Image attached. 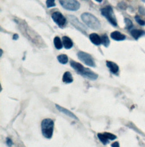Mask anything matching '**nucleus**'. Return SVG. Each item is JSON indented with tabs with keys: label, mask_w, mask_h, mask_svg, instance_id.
Returning <instances> with one entry per match:
<instances>
[{
	"label": "nucleus",
	"mask_w": 145,
	"mask_h": 147,
	"mask_svg": "<svg viewBox=\"0 0 145 147\" xmlns=\"http://www.w3.org/2000/svg\"><path fill=\"white\" fill-rule=\"evenodd\" d=\"M70 65L72 68L79 74L83 77L89 78L91 80H95L98 77V75L91 71L89 68H85L82 64L74 61H70Z\"/></svg>",
	"instance_id": "obj_1"
},
{
	"label": "nucleus",
	"mask_w": 145,
	"mask_h": 147,
	"mask_svg": "<svg viewBox=\"0 0 145 147\" xmlns=\"http://www.w3.org/2000/svg\"><path fill=\"white\" fill-rule=\"evenodd\" d=\"M81 18L82 21L89 27L94 30H97L100 28V23L94 16L89 13H85L81 15Z\"/></svg>",
	"instance_id": "obj_2"
},
{
	"label": "nucleus",
	"mask_w": 145,
	"mask_h": 147,
	"mask_svg": "<svg viewBox=\"0 0 145 147\" xmlns=\"http://www.w3.org/2000/svg\"><path fill=\"white\" fill-rule=\"evenodd\" d=\"M42 132L43 136L47 139H50L53 134L54 122L50 119H44L42 124Z\"/></svg>",
	"instance_id": "obj_3"
},
{
	"label": "nucleus",
	"mask_w": 145,
	"mask_h": 147,
	"mask_svg": "<svg viewBox=\"0 0 145 147\" xmlns=\"http://www.w3.org/2000/svg\"><path fill=\"white\" fill-rule=\"evenodd\" d=\"M101 14L105 17L113 26H116L117 25L116 17L114 15V13L111 6H107L106 7L101 9Z\"/></svg>",
	"instance_id": "obj_4"
},
{
	"label": "nucleus",
	"mask_w": 145,
	"mask_h": 147,
	"mask_svg": "<svg viewBox=\"0 0 145 147\" xmlns=\"http://www.w3.org/2000/svg\"><path fill=\"white\" fill-rule=\"evenodd\" d=\"M61 6L66 10L76 11L80 7V3L76 0H59Z\"/></svg>",
	"instance_id": "obj_5"
},
{
	"label": "nucleus",
	"mask_w": 145,
	"mask_h": 147,
	"mask_svg": "<svg viewBox=\"0 0 145 147\" xmlns=\"http://www.w3.org/2000/svg\"><path fill=\"white\" fill-rule=\"evenodd\" d=\"M77 55L79 59L81 61H82L83 63H85L86 65L92 67H95V64L94 61V59H93L92 56L89 54L84 52L80 51L78 53Z\"/></svg>",
	"instance_id": "obj_6"
},
{
	"label": "nucleus",
	"mask_w": 145,
	"mask_h": 147,
	"mask_svg": "<svg viewBox=\"0 0 145 147\" xmlns=\"http://www.w3.org/2000/svg\"><path fill=\"white\" fill-rule=\"evenodd\" d=\"M52 18L53 21L60 27H64L66 23V18L61 13L58 11L53 13L52 15Z\"/></svg>",
	"instance_id": "obj_7"
},
{
	"label": "nucleus",
	"mask_w": 145,
	"mask_h": 147,
	"mask_svg": "<svg viewBox=\"0 0 145 147\" xmlns=\"http://www.w3.org/2000/svg\"><path fill=\"white\" fill-rule=\"evenodd\" d=\"M97 137L100 141L104 145L108 143L109 140H113L116 139L117 136L111 133L104 132V133H99L97 134Z\"/></svg>",
	"instance_id": "obj_8"
},
{
	"label": "nucleus",
	"mask_w": 145,
	"mask_h": 147,
	"mask_svg": "<svg viewBox=\"0 0 145 147\" xmlns=\"http://www.w3.org/2000/svg\"><path fill=\"white\" fill-rule=\"evenodd\" d=\"M69 21L72 25H74L77 28H78L84 34L86 33L87 29L86 28L85 26L83 25V24H82L75 17L73 16H69Z\"/></svg>",
	"instance_id": "obj_9"
},
{
	"label": "nucleus",
	"mask_w": 145,
	"mask_h": 147,
	"mask_svg": "<svg viewBox=\"0 0 145 147\" xmlns=\"http://www.w3.org/2000/svg\"><path fill=\"white\" fill-rule=\"evenodd\" d=\"M56 109H57L59 111H60V112H61V113L65 114L67 116H68V117L72 118V119H76V120H78V118L77 117V116H76L75 114H74L72 112H71L70 111L67 110L66 109L64 108V107H61V106H59V105H57V104L56 105Z\"/></svg>",
	"instance_id": "obj_10"
},
{
	"label": "nucleus",
	"mask_w": 145,
	"mask_h": 147,
	"mask_svg": "<svg viewBox=\"0 0 145 147\" xmlns=\"http://www.w3.org/2000/svg\"><path fill=\"white\" fill-rule=\"evenodd\" d=\"M107 67L113 74H117L119 71V66L115 63L110 61H107L106 63Z\"/></svg>",
	"instance_id": "obj_11"
},
{
	"label": "nucleus",
	"mask_w": 145,
	"mask_h": 147,
	"mask_svg": "<svg viewBox=\"0 0 145 147\" xmlns=\"http://www.w3.org/2000/svg\"><path fill=\"white\" fill-rule=\"evenodd\" d=\"M111 37L112 39L116 40V41H122L125 39L126 37L124 35L121 34L120 32L116 31H113L111 34Z\"/></svg>",
	"instance_id": "obj_12"
},
{
	"label": "nucleus",
	"mask_w": 145,
	"mask_h": 147,
	"mask_svg": "<svg viewBox=\"0 0 145 147\" xmlns=\"http://www.w3.org/2000/svg\"><path fill=\"white\" fill-rule=\"evenodd\" d=\"M90 39L91 42L95 45L99 46L101 43V38L95 33H93L90 35Z\"/></svg>",
	"instance_id": "obj_13"
},
{
	"label": "nucleus",
	"mask_w": 145,
	"mask_h": 147,
	"mask_svg": "<svg viewBox=\"0 0 145 147\" xmlns=\"http://www.w3.org/2000/svg\"><path fill=\"white\" fill-rule=\"evenodd\" d=\"M62 43H63L64 47L66 49H70L73 46V43L71 39L66 36H64L62 37Z\"/></svg>",
	"instance_id": "obj_14"
},
{
	"label": "nucleus",
	"mask_w": 145,
	"mask_h": 147,
	"mask_svg": "<svg viewBox=\"0 0 145 147\" xmlns=\"http://www.w3.org/2000/svg\"><path fill=\"white\" fill-rule=\"evenodd\" d=\"M145 32L141 30H137L135 29L131 31V35L132 36L136 39L138 40L141 36L145 35Z\"/></svg>",
	"instance_id": "obj_15"
},
{
	"label": "nucleus",
	"mask_w": 145,
	"mask_h": 147,
	"mask_svg": "<svg viewBox=\"0 0 145 147\" xmlns=\"http://www.w3.org/2000/svg\"><path fill=\"white\" fill-rule=\"evenodd\" d=\"M62 81L66 84H70L73 81L72 75L69 72H66L63 75Z\"/></svg>",
	"instance_id": "obj_16"
},
{
	"label": "nucleus",
	"mask_w": 145,
	"mask_h": 147,
	"mask_svg": "<svg viewBox=\"0 0 145 147\" xmlns=\"http://www.w3.org/2000/svg\"><path fill=\"white\" fill-rule=\"evenodd\" d=\"M57 60L62 64H66L68 62V57L66 55L64 54L58 56Z\"/></svg>",
	"instance_id": "obj_17"
},
{
	"label": "nucleus",
	"mask_w": 145,
	"mask_h": 147,
	"mask_svg": "<svg viewBox=\"0 0 145 147\" xmlns=\"http://www.w3.org/2000/svg\"><path fill=\"white\" fill-rule=\"evenodd\" d=\"M54 45L56 47V49H61L62 48L63 45L62 44V42L58 36H56L54 39Z\"/></svg>",
	"instance_id": "obj_18"
},
{
	"label": "nucleus",
	"mask_w": 145,
	"mask_h": 147,
	"mask_svg": "<svg viewBox=\"0 0 145 147\" xmlns=\"http://www.w3.org/2000/svg\"><path fill=\"white\" fill-rule=\"evenodd\" d=\"M101 43L106 47H108L110 43V41L109 39L107 36V34H104L101 37Z\"/></svg>",
	"instance_id": "obj_19"
},
{
	"label": "nucleus",
	"mask_w": 145,
	"mask_h": 147,
	"mask_svg": "<svg viewBox=\"0 0 145 147\" xmlns=\"http://www.w3.org/2000/svg\"><path fill=\"white\" fill-rule=\"evenodd\" d=\"M124 21H125V28H126L130 29L133 27V23H132V22L130 20H129V18H125Z\"/></svg>",
	"instance_id": "obj_20"
},
{
	"label": "nucleus",
	"mask_w": 145,
	"mask_h": 147,
	"mask_svg": "<svg viewBox=\"0 0 145 147\" xmlns=\"http://www.w3.org/2000/svg\"><path fill=\"white\" fill-rule=\"evenodd\" d=\"M135 20H136V22H137L139 25H141V26H145V21H143L139 16H136L135 17Z\"/></svg>",
	"instance_id": "obj_21"
},
{
	"label": "nucleus",
	"mask_w": 145,
	"mask_h": 147,
	"mask_svg": "<svg viewBox=\"0 0 145 147\" xmlns=\"http://www.w3.org/2000/svg\"><path fill=\"white\" fill-rule=\"evenodd\" d=\"M46 5L47 7H52L53 6H55L56 4L54 2V0H47Z\"/></svg>",
	"instance_id": "obj_22"
},
{
	"label": "nucleus",
	"mask_w": 145,
	"mask_h": 147,
	"mask_svg": "<svg viewBox=\"0 0 145 147\" xmlns=\"http://www.w3.org/2000/svg\"><path fill=\"white\" fill-rule=\"evenodd\" d=\"M6 143H7V146H8L9 147H11V146L13 144L12 140H11L10 138H7Z\"/></svg>",
	"instance_id": "obj_23"
},
{
	"label": "nucleus",
	"mask_w": 145,
	"mask_h": 147,
	"mask_svg": "<svg viewBox=\"0 0 145 147\" xmlns=\"http://www.w3.org/2000/svg\"><path fill=\"white\" fill-rule=\"evenodd\" d=\"M139 12L142 14V15H145V9L143 7H140L139 8Z\"/></svg>",
	"instance_id": "obj_24"
},
{
	"label": "nucleus",
	"mask_w": 145,
	"mask_h": 147,
	"mask_svg": "<svg viewBox=\"0 0 145 147\" xmlns=\"http://www.w3.org/2000/svg\"><path fill=\"white\" fill-rule=\"evenodd\" d=\"M112 147H120V144L119 142H115L111 144Z\"/></svg>",
	"instance_id": "obj_25"
},
{
	"label": "nucleus",
	"mask_w": 145,
	"mask_h": 147,
	"mask_svg": "<svg viewBox=\"0 0 145 147\" xmlns=\"http://www.w3.org/2000/svg\"><path fill=\"white\" fill-rule=\"evenodd\" d=\"M18 38H19V36H18V35H17V34H14V35H13V39L14 40H17V39H18Z\"/></svg>",
	"instance_id": "obj_26"
},
{
	"label": "nucleus",
	"mask_w": 145,
	"mask_h": 147,
	"mask_svg": "<svg viewBox=\"0 0 145 147\" xmlns=\"http://www.w3.org/2000/svg\"><path fill=\"white\" fill-rule=\"evenodd\" d=\"M97 2H101L103 0H95Z\"/></svg>",
	"instance_id": "obj_27"
}]
</instances>
